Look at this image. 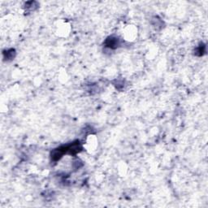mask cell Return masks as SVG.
Instances as JSON below:
<instances>
[{
	"instance_id": "277c9868",
	"label": "cell",
	"mask_w": 208,
	"mask_h": 208,
	"mask_svg": "<svg viewBox=\"0 0 208 208\" xmlns=\"http://www.w3.org/2000/svg\"><path fill=\"white\" fill-rule=\"evenodd\" d=\"M14 56H15V50H14L12 49L10 50H7V56H6L7 59H13Z\"/></svg>"
},
{
	"instance_id": "6da1fadb",
	"label": "cell",
	"mask_w": 208,
	"mask_h": 208,
	"mask_svg": "<svg viewBox=\"0 0 208 208\" xmlns=\"http://www.w3.org/2000/svg\"><path fill=\"white\" fill-rule=\"evenodd\" d=\"M81 149L82 147L79 141H76L73 143H70L68 145H62L60 148L55 149L53 151L51 152V159L53 161H58L62 158V156L64 154L74 155L79 153L81 150Z\"/></svg>"
},
{
	"instance_id": "3957f363",
	"label": "cell",
	"mask_w": 208,
	"mask_h": 208,
	"mask_svg": "<svg viewBox=\"0 0 208 208\" xmlns=\"http://www.w3.org/2000/svg\"><path fill=\"white\" fill-rule=\"evenodd\" d=\"M205 51H206V50H205L204 45H200V46H198V48L196 49L195 53H196V55H199V56H201V55H202L204 54Z\"/></svg>"
},
{
	"instance_id": "7a4b0ae2",
	"label": "cell",
	"mask_w": 208,
	"mask_h": 208,
	"mask_svg": "<svg viewBox=\"0 0 208 208\" xmlns=\"http://www.w3.org/2000/svg\"><path fill=\"white\" fill-rule=\"evenodd\" d=\"M105 45L107 47H109L111 49H116L119 45V40L115 37H110L105 42Z\"/></svg>"
}]
</instances>
